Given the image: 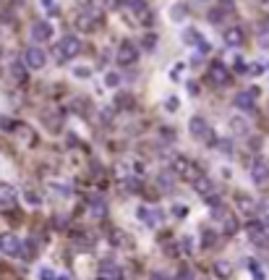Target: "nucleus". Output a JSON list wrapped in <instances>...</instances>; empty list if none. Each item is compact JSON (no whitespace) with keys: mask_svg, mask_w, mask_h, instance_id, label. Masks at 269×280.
Here are the masks:
<instances>
[{"mask_svg":"<svg viewBox=\"0 0 269 280\" xmlns=\"http://www.w3.org/2000/svg\"><path fill=\"white\" fill-rule=\"evenodd\" d=\"M73 24H76L79 32L92 34V32H97L99 24H102V11L97 6H84L76 16H73Z\"/></svg>","mask_w":269,"mask_h":280,"instance_id":"obj_1","label":"nucleus"},{"mask_svg":"<svg viewBox=\"0 0 269 280\" xmlns=\"http://www.w3.org/2000/svg\"><path fill=\"white\" fill-rule=\"evenodd\" d=\"M123 11L131 16L133 24H141V26H152L154 16H152V11H149V6L144 3V0H126V3H121Z\"/></svg>","mask_w":269,"mask_h":280,"instance_id":"obj_2","label":"nucleus"},{"mask_svg":"<svg viewBox=\"0 0 269 280\" xmlns=\"http://www.w3.org/2000/svg\"><path fill=\"white\" fill-rule=\"evenodd\" d=\"M81 53V39L76 34H66L61 42L55 45V58L58 60H73Z\"/></svg>","mask_w":269,"mask_h":280,"instance_id":"obj_3","label":"nucleus"},{"mask_svg":"<svg viewBox=\"0 0 269 280\" xmlns=\"http://www.w3.org/2000/svg\"><path fill=\"white\" fill-rule=\"evenodd\" d=\"M206 79L212 82L214 87H225V84H230L233 73H230V68H228L225 60H212V63H209V68H206Z\"/></svg>","mask_w":269,"mask_h":280,"instance_id":"obj_4","label":"nucleus"},{"mask_svg":"<svg viewBox=\"0 0 269 280\" xmlns=\"http://www.w3.org/2000/svg\"><path fill=\"white\" fill-rule=\"evenodd\" d=\"M0 252L8 257H24V244L16 233H0Z\"/></svg>","mask_w":269,"mask_h":280,"instance_id":"obj_5","label":"nucleus"},{"mask_svg":"<svg viewBox=\"0 0 269 280\" xmlns=\"http://www.w3.org/2000/svg\"><path fill=\"white\" fill-rule=\"evenodd\" d=\"M139 60V48L133 42H121L115 50V63L118 66H133Z\"/></svg>","mask_w":269,"mask_h":280,"instance_id":"obj_6","label":"nucleus"},{"mask_svg":"<svg viewBox=\"0 0 269 280\" xmlns=\"http://www.w3.org/2000/svg\"><path fill=\"white\" fill-rule=\"evenodd\" d=\"M188 131L196 142H212V129H209V123L201 115H193L188 121Z\"/></svg>","mask_w":269,"mask_h":280,"instance_id":"obj_7","label":"nucleus"},{"mask_svg":"<svg viewBox=\"0 0 269 280\" xmlns=\"http://www.w3.org/2000/svg\"><path fill=\"white\" fill-rule=\"evenodd\" d=\"M44 63H47V55H44L42 48H37V45L26 48V53H24V66H26L29 71H39V68H44Z\"/></svg>","mask_w":269,"mask_h":280,"instance_id":"obj_8","label":"nucleus"},{"mask_svg":"<svg viewBox=\"0 0 269 280\" xmlns=\"http://www.w3.org/2000/svg\"><path fill=\"white\" fill-rule=\"evenodd\" d=\"M63 110H61V107H44V110H42V123H44V129H47V131H61L63 129Z\"/></svg>","mask_w":269,"mask_h":280,"instance_id":"obj_9","label":"nucleus"},{"mask_svg":"<svg viewBox=\"0 0 269 280\" xmlns=\"http://www.w3.org/2000/svg\"><path fill=\"white\" fill-rule=\"evenodd\" d=\"M212 217H214V220H220V223H222V233H228V236H230V233H235V230H238V220L233 217V212H228L225 207L214 205V212H212Z\"/></svg>","mask_w":269,"mask_h":280,"instance_id":"obj_10","label":"nucleus"},{"mask_svg":"<svg viewBox=\"0 0 269 280\" xmlns=\"http://www.w3.org/2000/svg\"><path fill=\"white\" fill-rule=\"evenodd\" d=\"M251 181L256 183V186H264L269 181V163L264 157H256L251 165Z\"/></svg>","mask_w":269,"mask_h":280,"instance_id":"obj_11","label":"nucleus"},{"mask_svg":"<svg viewBox=\"0 0 269 280\" xmlns=\"http://www.w3.org/2000/svg\"><path fill=\"white\" fill-rule=\"evenodd\" d=\"M175 173H181L186 181H196L201 176V170L193 165L191 160H186V157H175Z\"/></svg>","mask_w":269,"mask_h":280,"instance_id":"obj_12","label":"nucleus"},{"mask_svg":"<svg viewBox=\"0 0 269 280\" xmlns=\"http://www.w3.org/2000/svg\"><path fill=\"white\" fill-rule=\"evenodd\" d=\"M193 183H196V191H199V194H201L206 202H212V205H217V186H214L212 181H209L206 176H199Z\"/></svg>","mask_w":269,"mask_h":280,"instance_id":"obj_13","label":"nucleus"},{"mask_svg":"<svg viewBox=\"0 0 269 280\" xmlns=\"http://www.w3.org/2000/svg\"><path fill=\"white\" fill-rule=\"evenodd\" d=\"M222 39H225V45H228V48H241V45H243V39H246L243 26H238V24L228 26L225 32H222Z\"/></svg>","mask_w":269,"mask_h":280,"instance_id":"obj_14","label":"nucleus"},{"mask_svg":"<svg viewBox=\"0 0 269 280\" xmlns=\"http://www.w3.org/2000/svg\"><path fill=\"white\" fill-rule=\"evenodd\" d=\"M235 107H241V110H253L256 107V89H246V92H238L235 100H233Z\"/></svg>","mask_w":269,"mask_h":280,"instance_id":"obj_15","label":"nucleus"},{"mask_svg":"<svg viewBox=\"0 0 269 280\" xmlns=\"http://www.w3.org/2000/svg\"><path fill=\"white\" fill-rule=\"evenodd\" d=\"M16 207V189L11 183H0V210H13Z\"/></svg>","mask_w":269,"mask_h":280,"instance_id":"obj_16","label":"nucleus"},{"mask_svg":"<svg viewBox=\"0 0 269 280\" xmlns=\"http://www.w3.org/2000/svg\"><path fill=\"white\" fill-rule=\"evenodd\" d=\"M52 37V24L47 21H34L32 24V39L34 42H47Z\"/></svg>","mask_w":269,"mask_h":280,"instance_id":"obj_17","label":"nucleus"},{"mask_svg":"<svg viewBox=\"0 0 269 280\" xmlns=\"http://www.w3.org/2000/svg\"><path fill=\"white\" fill-rule=\"evenodd\" d=\"M136 212H139V217H141V220H144L146 225H152V228L162 223V210H149V207H139Z\"/></svg>","mask_w":269,"mask_h":280,"instance_id":"obj_18","label":"nucleus"},{"mask_svg":"<svg viewBox=\"0 0 269 280\" xmlns=\"http://www.w3.org/2000/svg\"><path fill=\"white\" fill-rule=\"evenodd\" d=\"M230 129H233V134L235 136H248V121L246 118H241V115H233L230 118Z\"/></svg>","mask_w":269,"mask_h":280,"instance_id":"obj_19","label":"nucleus"},{"mask_svg":"<svg viewBox=\"0 0 269 280\" xmlns=\"http://www.w3.org/2000/svg\"><path fill=\"white\" fill-rule=\"evenodd\" d=\"M11 79L16 82V84H24L26 82V66L13 60V63H11Z\"/></svg>","mask_w":269,"mask_h":280,"instance_id":"obj_20","label":"nucleus"},{"mask_svg":"<svg viewBox=\"0 0 269 280\" xmlns=\"http://www.w3.org/2000/svg\"><path fill=\"white\" fill-rule=\"evenodd\" d=\"M235 202H238V210H241V212H246V215H253V212H256V205H253L251 196H243V194H241Z\"/></svg>","mask_w":269,"mask_h":280,"instance_id":"obj_21","label":"nucleus"},{"mask_svg":"<svg viewBox=\"0 0 269 280\" xmlns=\"http://www.w3.org/2000/svg\"><path fill=\"white\" fill-rule=\"evenodd\" d=\"M89 210H92V215L94 217H104V212H107V205H104V199H92V207H89Z\"/></svg>","mask_w":269,"mask_h":280,"instance_id":"obj_22","label":"nucleus"},{"mask_svg":"<svg viewBox=\"0 0 269 280\" xmlns=\"http://www.w3.org/2000/svg\"><path fill=\"white\" fill-rule=\"evenodd\" d=\"M173 280H196V272H193V270L188 267V264H183V267L175 272V277H173Z\"/></svg>","mask_w":269,"mask_h":280,"instance_id":"obj_23","label":"nucleus"},{"mask_svg":"<svg viewBox=\"0 0 269 280\" xmlns=\"http://www.w3.org/2000/svg\"><path fill=\"white\" fill-rule=\"evenodd\" d=\"M204 37L196 32V29H186V32H183V42H188V45H199Z\"/></svg>","mask_w":269,"mask_h":280,"instance_id":"obj_24","label":"nucleus"},{"mask_svg":"<svg viewBox=\"0 0 269 280\" xmlns=\"http://www.w3.org/2000/svg\"><path fill=\"white\" fill-rule=\"evenodd\" d=\"M186 16H188V8H186V6H173V8H170V19H173V21H181V19H186Z\"/></svg>","mask_w":269,"mask_h":280,"instance_id":"obj_25","label":"nucleus"},{"mask_svg":"<svg viewBox=\"0 0 269 280\" xmlns=\"http://www.w3.org/2000/svg\"><path fill=\"white\" fill-rule=\"evenodd\" d=\"M214 272H217L220 277H230V272H233L230 262H217V264H214Z\"/></svg>","mask_w":269,"mask_h":280,"instance_id":"obj_26","label":"nucleus"},{"mask_svg":"<svg viewBox=\"0 0 269 280\" xmlns=\"http://www.w3.org/2000/svg\"><path fill=\"white\" fill-rule=\"evenodd\" d=\"M133 102V97L131 95H126V92H121V95H115V105L118 107H123V110H126V107Z\"/></svg>","mask_w":269,"mask_h":280,"instance_id":"obj_27","label":"nucleus"},{"mask_svg":"<svg viewBox=\"0 0 269 280\" xmlns=\"http://www.w3.org/2000/svg\"><path fill=\"white\" fill-rule=\"evenodd\" d=\"M217 147H220V152L225 154V157H233V142H230V139H222Z\"/></svg>","mask_w":269,"mask_h":280,"instance_id":"obj_28","label":"nucleus"},{"mask_svg":"<svg viewBox=\"0 0 269 280\" xmlns=\"http://www.w3.org/2000/svg\"><path fill=\"white\" fill-rule=\"evenodd\" d=\"M157 183H159L165 191H170V189H173V176H170V173H162V176L157 178Z\"/></svg>","mask_w":269,"mask_h":280,"instance_id":"obj_29","label":"nucleus"},{"mask_svg":"<svg viewBox=\"0 0 269 280\" xmlns=\"http://www.w3.org/2000/svg\"><path fill=\"white\" fill-rule=\"evenodd\" d=\"M24 199L29 202V205H34V207H37V205H42V196H39L37 191H32V189H29V191L24 194Z\"/></svg>","mask_w":269,"mask_h":280,"instance_id":"obj_30","label":"nucleus"},{"mask_svg":"<svg viewBox=\"0 0 269 280\" xmlns=\"http://www.w3.org/2000/svg\"><path fill=\"white\" fill-rule=\"evenodd\" d=\"M104 84H107V87H118V84H121V76H118L115 71L104 73Z\"/></svg>","mask_w":269,"mask_h":280,"instance_id":"obj_31","label":"nucleus"},{"mask_svg":"<svg viewBox=\"0 0 269 280\" xmlns=\"http://www.w3.org/2000/svg\"><path fill=\"white\" fill-rule=\"evenodd\" d=\"M186 215H188V207H186V205H173V217H178V220H183Z\"/></svg>","mask_w":269,"mask_h":280,"instance_id":"obj_32","label":"nucleus"},{"mask_svg":"<svg viewBox=\"0 0 269 280\" xmlns=\"http://www.w3.org/2000/svg\"><path fill=\"white\" fill-rule=\"evenodd\" d=\"M50 186H52V189L61 194V196H68V194H71V186H68V183H55V181H52Z\"/></svg>","mask_w":269,"mask_h":280,"instance_id":"obj_33","label":"nucleus"},{"mask_svg":"<svg viewBox=\"0 0 269 280\" xmlns=\"http://www.w3.org/2000/svg\"><path fill=\"white\" fill-rule=\"evenodd\" d=\"M259 45L261 48H269V26L259 29Z\"/></svg>","mask_w":269,"mask_h":280,"instance_id":"obj_34","label":"nucleus"},{"mask_svg":"<svg viewBox=\"0 0 269 280\" xmlns=\"http://www.w3.org/2000/svg\"><path fill=\"white\" fill-rule=\"evenodd\" d=\"M42 8L47 11V13H58V6H55V0H39Z\"/></svg>","mask_w":269,"mask_h":280,"instance_id":"obj_35","label":"nucleus"},{"mask_svg":"<svg viewBox=\"0 0 269 280\" xmlns=\"http://www.w3.org/2000/svg\"><path fill=\"white\" fill-rule=\"evenodd\" d=\"M214 244V233L212 230H204V238H201V246H212Z\"/></svg>","mask_w":269,"mask_h":280,"instance_id":"obj_36","label":"nucleus"},{"mask_svg":"<svg viewBox=\"0 0 269 280\" xmlns=\"http://www.w3.org/2000/svg\"><path fill=\"white\" fill-rule=\"evenodd\" d=\"M39 280H55V272L50 267H42L39 270Z\"/></svg>","mask_w":269,"mask_h":280,"instance_id":"obj_37","label":"nucleus"},{"mask_svg":"<svg viewBox=\"0 0 269 280\" xmlns=\"http://www.w3.org/2000/svg\"><path fill=\"white\" fill-rule=\"evenodd\" d=\"M259 210H261V217H269V196H264L259 202Z\"/></svg>","mask_w":269,"mask_h":280,"instance_id":"obj_38","label":"nucleus"},{"mask_svg":"<svg viewBox=\"0 0 269 280\" xmlns=\"http://www.w3.org/2000/svg\"><path fill=\"white\" fill-rule=\"evenodd\" d=\"M196 53H199V55H206V53H209V42H206V39H201V42L196 45Z\"/></svg>","mask_w":269,"mask_h":280,"instance_id":"obj_39","label":"nucleus"},{"mask_svg":"<svg viewBox=\"0 0 269 280\" xmlns=\"http://www.w3.org/2000/svg\"><path fill=\"white\" fill-rule=\"evenodd\" d=\"M154 42H157V37H154V34H149V37L144 39V48H146V50H154Z\"/></svg>","mask_w":269,"mask_h":280,"instance_id":"obj_40","label":"nucleus"},{"mask_svg":"<svg viewBox=\"0 0 269 280\" xmlns=\"http://www.w3.org/2000/svg\"><path fill=\"white\" fill-rule=\"evenodd\" d=\"M89 73H92L89 68H76L73 71V76H79V79H89Z\"/></svg>","mask_w":269,"mask_h":280,"instance_id":"obj_41","label":"nucleus"},{"mask_svg":"<svg viewBox=\"0 0 269 280\" xmlns=\"http://www.w3.org/2000/svg\"><path fill=\"white\" fill-rule=\"evenodd\" d=\"M149 280H170L165 272H152V277H149Z\"/></svg>","mask_w":269,"mask_h":280,"instance_id":"obj_42","label":"nucleus"},{"mask_svg":"<svg viewBox=\"0 0 269 280\" xmlns=\"http://www.w3.org/2000/svg\"><path fill=\"white\" fill-rule=\"evenodd\" d=\"M175 105H178V100H175V97H170V100H168V110H175Z\"/></svg>","mask_w":269,"mask_h":280,"instance_id":"obj_43","label":"nucleus"},{"mask_svg":"<svg viewBox=\"0 0 269 280\" xmlns=\"http://www.w3.org/2000/svg\"><path fill=\"white\" fill-rule=\"evenodd\" d=\"M0 60H3V48H0Z\"/></svg>","mask_w":269,"mask_h":280,"instance_id":"obj_44","label":"nucleus"},{"mask_svg":"<svg viewBox=\"0 0 269 280\" xmlns=\"http://www.w3.org/2000/svg\"><path fill=\"white\" fill-rule=\"evenodd\" d=\"M266 21H269V16H266Z\"/></svg>","mask_w":269,"mask_h":280,"instance_id":"obj_45","label":"nucleus"}]
</instances>
